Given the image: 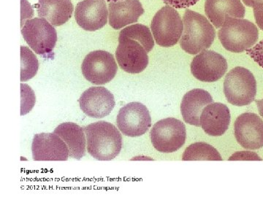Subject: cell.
I'll return each instance as SVG.
<instances>
[{
	"instance_id": "1",
	"label": "cell",
	"mask_w": 263,
	"mask_h": 197,
	"mask_svg": "<svg viewBox=\"0 0 263 197\" xmlns=\"http://www.w3.org/2000/svg\"><path fill=\"white\" fill-rule=\"evenodd\" d=\"M155 47L149 28L137 24L119 33L116 57L119 67L128 73H141L148 65V53Z\"/></svg>"
},
{
	"instance_id": "2",
	"label": "cell",
	"mask_w": 263,
	"mask_h": 197,
	"mask_svg": "<svg viewBox=\"0 0 263 197\" xmlns=\"http://www.w3.org/2000/svg\"><path fill=\"white\" fill-rule=\"evenodd\" d=\"M87 150L93 158L100 161L113 160L122 150V136L114 124L98 122L84 128Z\"/></svg>"
},
{
	"instance_id": "3",
	"label": "cell",
	"mask_w": 263,
	"mask_h": 197,
	"mask_svg": "<svg viewBox=\"0 0 263 197\" xmlns=\"http://www.w3.org/2000/svg\"><path fill=\"white\" fill-rule=\"evenodd\" d=\"M183 31L180 46L189 54H197L212 46L215 29L204 15L186 10L183 17Z\"/></svg>"
},
{
	"instance_id": "4",
	"label": "cell",
	"mask_w": 263,
	"mask_h": 197,
	"mask_svg": "<svg viewBox=\"0 0 263 197\" xmlns=\"http://www.w3.org/2000/svg\"><path fill=\"white\" fill-rule=\"evenodd\" d=\"M259 30L255 24L243 18L227 19L219 31L223 47L233 53L250 49L258 41Z\"/></svg>"
},
{
	"instance_id": "5",
	"label": "cell",
	"mask_w": 263,
	"mask_h": 197,
	"mask_svg": "<svg viewBox=\"0 0 263 197\" xmlns=\"http://www.w3.org/2000/svg\"><path fill=\"white\" fill-rule=\"evenodd\" d=\"M224 93L228 103L232 105L238 107L250 105L257 94L255 77L245 67H235L226 76Z\"/></svg>"
},
{
	"instance_id": "6",
	"label": "cell",
	"mask_w": 263,
	"mask_h": 197,
	"mask_svg": "<svg viewBox=\"0 0 263 197\" xmlns=\"http://www.w3.org/2000/svg\"><path fill=\"white\" fill-rule=\"evenodd\" d=\"M151 29L157 45L164 48L172 47L182 35L183 21L174 8L163 7L152 19Z\"/></svg>"
},
{
	"instance_id": "7",
	"label": "cell",
	"mask_w": 263,
	"mask_h": 197,
	"mask_svg": "<svg viewBox=\"0 0 263 197\" xmlns=\"http://www.w3.org/2000/svg\"><path fill=\"white\" fill-rule=\"evenodd\" d=\"M150 137L156 150L162 153H173L184 145L186 127L181 121L167 117L156 123L151 130Z\"/></svg>"
},
{
	"instance_id": "8",
	"label": "cell",
	"mask_w": 263,
	"mask_h": 197,
	"mask_svg": "<svg viewBox=\"0 0 263 197\" xmlns=\"http://www.w3.org/2000/svg\"><path fill=\"white\" fill-rule=\"evenodd\" d=\"M22 34L24 41L37 54H49L56 46V29L45 18L27 21L22 29Z\"/></svg>"
},
{
	"instance_id": "9",
	"label": "cell",
	"mask_w": 263,
	"mask_h": 197,
	"mask_svg": "<svg viewBox=\"0 0 263 197\" xmlns=\"http://www.w3.org/2000/svg\"><path fill=\"white\" fill-rule=\"evenodd\" d=\"M81 70L85 78L91 84L104 85L113 80L118 66L113 54L100 50L91 52L85 57Z\"/></svg>"
},
{
	"instance_id": "10",
	"label": "cell",
	"mask_w": 263,
	"mask_h": 197,
	"mask_svg": "<svg viewBox=\"0 0 263 197\" xmlns=\"http://www.w3.org/2000/svg\"><path fill=\"white\" fill-rule=\"evenodd\" d=\"M117 127L123 134L140 136L146 134L152 127L149 111L141 103H130L120 109L117 117Z\"/></svg>"
},
{
	"instance_id": "11",
	"label": "cell",
	"mask_w": 263,
	"mask_h": 197,
	"mask_svg": "<svg viewBox=\"0 0 263 197\" xmlns=\"http://www.w3.org/2000/svg\"><path fill=\"white\" fill-rule=\"evenodd\" d=\"M228 67L227 60L221 55L215 51H204L193 58L191 72L202 82H216L224 76Z\"/></svg>"
},
{
	"instance_id": "12",
	"label": "cell",
	"mask_w": 263,
	"mask_h": 197,
	"mask_svg": "<svg viewBox=\"0 0 263 197\" xmlns=\"http://www.w3.org/2000/svg\"><path fill=\"white\" fill-rule=\"evenodd\" d=\"M235 139L248 150L263 147V120L257 114L246 113L237 117L234 125Z\"/></svg>"
},
{
	"instance_id": "13",
	"label": "cell",
	"mask_w": 263,
	"mask_h": 197,
	"mask_svg": "<svg viewBox=\"0 0 263 197\" xmlns=\"http://www.w3.org/2000/svg\"><path fill=\"white\" fill-rule=\"evenodd\" d=\"M32 152L34 161H67L70 156L67 144L55 133L35 134Z\"/></svg>"
},
{
	"instance_id": "14",
	"label": "cell",
	"mask_w": 263,
	"mask_h": 197,
	"mask_svg": "<svg viewBox=\"0 0 263 197\" xmlns=\"http://www.w3.org/2000/svg\"><path fill=\"white\" fill-rule=\"evenodd\" d=\"M81 110L87 116L101 119L111 113L115 107L113 94L105 87H91L81 94Z\"/></svg>"
},
{
	"instance_id": "15",
	"label": "cell",
	"mask_w": 263,
	"mask_h": 197,
	"mask_svg": "<svg viewBox=\"0 0 263 197\" xmlns=\"http://www.w3.org/2000/svg\"><path fill=\"white\" fill-rule=\"evenodd\" d=\"M108 8L105 0H84L76 6V22L86 31L94 32L108 22Z\"/></svg>"
},
{
	"instance_id": "16",
	"label": "cell",
	"mask_w": 263,
	"mask_h": 197,
	"mask_svg": "<svg viewBox=\"0 0 263 197\" xmlns=\"http://www.w3.org/2000/svg\"><path fill=\"white\" fill-rule=\"evenodd\" d=\"M230 120L229 108L220 103L207 105L200 115L202 129L209 135L214 136L223 135L229 128Z\"/></svg>"
},
{
	"instance_id": "17",
	"label": "cell",
	"mask_w": 263,
	"mask_h": 197,
	"mask_svg": "<svg viewBox=\"0 0 263 197\" xmlns=\"http://www.w3.org/2000/svg\"><path fill=\"white\" fill-rule=\"evenodd\" d=\"M109 24L114 29H121L136 23L144 13L139 0H122L108 5Z\"/></svg>"
},
{
	"instance_id": "18",
	"label": "cell",
	"mask_w": 263,
	"mask_h": 197,
	"mask_svg": "<svg viewBox=\"0 0 263 197\" xmlns=\"http://www.w3.org/2000/svg\"><path fill=\"white\" fill-rule=\"evenodd\" d=\"M205 12L214 27L220 28L227 19L243 18L246 10L240 0H206Z\"/></svg>"
},
{
	"instance_id": "19",
	"label": "cell",
	"mask_w": 263,
	"mask_h": 197,
	"mask_svg": "<svg viewBox=\"0 0 263 197\" xmlns=\"http://www.w3.org/2000/svg\"><path fill=\"white\" fill-rule=\"evenodd\" d=\"M212 95L205 90L195 89L183 96L181 110L183 120L190 125L201 127L200 115L202 110L213 103Z\"/></svg>"
},
{
	"instance_id": "20",
	"label": "cell",
	"mask_w": 263,
	"mask_h": 197,
	"mask_svg": "<svg viewBox=\"0 0 263 197\" xmlns=\"http://www.w3.org/2000/svg\"><path fill=\"white\" fill-rule=\"evenodd\" d=\"M54 133L67 144L71 158L80 160L84 156L86 140L82 127L75 123H63L55 129Z\"/></svg>"
},
{
	"instance_id": "21",
	"label": "cell",
	"mask_w": 263,
	"mask_h": 197,
	"mask_svg": "<svg viewBox=\"0 0 263 197\" xmlns=\"http://www.w3.org/2000/svg\"><path fill=\"white\" fill-rule=\"evenodd\" d=\"M73 5L70 0H48L39 3L37 13L53 27L63 25L72 16Z\"/></svg>"
},
{
	"instance_id": "22",
	"label": "cell",
	"mask_w": 263,
	"mask_h": 197,
	"mask_svg": "<svg viewBox=\"0 0 263 197\" xmlns=\"http://www.w3.org/2000/svg\"><path fill=\"white\" fill-rule=\"evenodd\" d=\"M183 161H222L215 148L205 143H195L185 150Z\"/></svg>"
},
{
	"instance_id": "23",
	"label": "cell",
	"mask_w": 263,
	"mask_h": 197,
	"mask_svg": "<svg viewBox=\"0 0 263 197\" xmlns=\"http://www.w3.org/2000/svg\"><path fill=\"white\" fill-rule=\"evenodd\" d=\"M39 62L37 57L29 48L21 47V81L32 79L37 74Z\"/></svg>"
},
{
	"instance_id": "24",
	"label": "cell",
	"mask_w": 263,
	"mask_h": 197,
	"mask_svg": "<svg viewBox=\"0 0 263 197\" xmlns=\"http://www.w3.org/2000/svg\"><path fill=\"white\" fill-rule=\"evenodd\" d=\"M22 87V109L21 115H24L28 113L32 110L35 102L34 92L29 86L26 84L21 85Z\"/></svg>"
},
{
	"instance_id": "25",
	"label": "cell",
	"mask_w": 263,
	"mask_h": 197,
	"mask_svg": "<svg viewBox=\"0 0 263 197\" xmlns=\"http://www.w3.org/2000/svg\"><path fill=\"white\" fill-rule=\"evenodd\" d=\"M247 52L251 58L263 68V40L254 47L247 50Z\"/></svg>"
},
{
	"instance_id": "26",
	"label": "cell",
	"mask_w": 263,
	"mask_h": 197,
	"mask_svg": "<svg viewBox=\"0 0 263 197\" xmlns=\"http://www.w3.org/2000/svg\"><path fill=\"white\" fill-rule=\"evenodd\" d=\"M164 4L169 5L176 9L186 8L196 4L199 0H162Z\"/></svg>"
},
{
	"instance_id": "27",
	"label": "cell",
	"mask_w": 263,
	"mask_h": 197,
	"mask_svg": "<svg viewBox=\"0 0 263 197\" xmlns=\"http://www.w3.org/2000/svg\"><path fill=\"white\" fill-rule=\"evenodd\" d=\"M253 8L256 24H257L259 29L263 30V3L255 5Z\"/></svg>"
},
{
	"instance_id": "28",
	"label": "cell",
	"mask_w": 263,
	"mask_h": 197,
	"mask_svg": "<svg viewBox=\"0 0 263 197\" xmlns=\"http://www.w3.org/2000/svg\"><path fill=\"white\" fill-rule=\"evenodd\" d=\"M247 6L254 7L259 3H263V0H242Z\"/></svg>"
},
{
	"instance_id": "29",
	"label": "cell",
	"mask_w": 263,
	"mask_h": 197,
	"mask_svg": "<svg viewBox=\"0 0 263 197\" xmlns=\"http://www.w3.org/2000/svg\"><path fill=\"white\" fill-rule=\"evenodd\" d=\"M256 103H257V107H258L259 113L260 114L261 116L263 117V98L261 100H258V101H256Z\"/></svg>"
},
{
	"instance_id": "30",
	"label": "cell",
	"mask_w": 263,
	"mask_h": 197,
	"mask_svg": "<svg viewBox=\"0 0 263 197\" xmlns=\"http://www.w3.org/2000/svg\"><path fill=\"white\" fill-rule=\"evenodd\" d=\"M108 3H116V2L122 1V0H106Z\"/></svg>"
},
{
	"instance_id": "31",
	"label": "cell",
	"mask_w": 263,
	"mask_h": 197,
	"mask_svg": "<svg viewBox=\"0 0 263 197\" xmlns=\"http://www.w3.org/2000/svg\"><path fill=\"white\" fill-rule=\"evenodd\" d=\"M48 1V0H39V3H44V2Z\"/></svg>"
}]
</instances>
